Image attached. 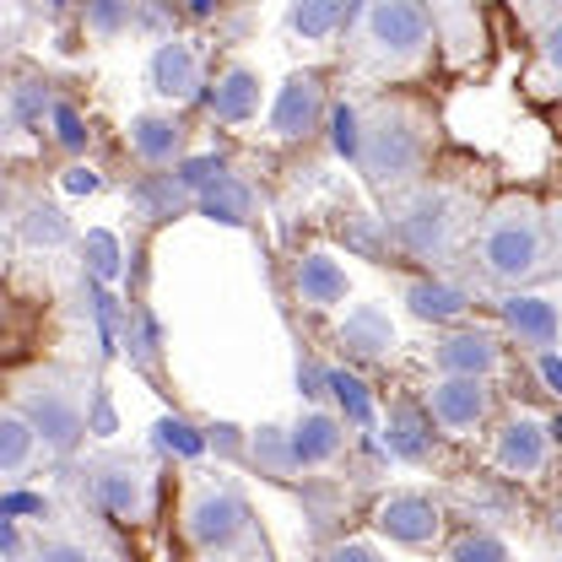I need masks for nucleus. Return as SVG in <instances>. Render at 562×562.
<instances>
[{
  "mask_svg": "<svg viewBox=\"0 0 562 562\" xmlns=\"http://www.w3.org/2000/svg\"><path fill=\"white\" fill-rule=\"evenodd\" d=\"M373 525H379V536H390L395 547H432L438 530H443V514H438V503L422 497V492H395V497L379 503Z\"/></svg>",
  "mask_w": 562,
  "mask_h": 562,
  "instance_id": "obj_8",
  "label": "nucleus"
},
{
  "mask_svg": "<svg viewBox=\"0 0 562 562\" xmlns=\"http://www.w3.org/2000/svg\"><path fill=\"white\" fill-rule=\"evenodd\" d=\"M427 33H432V22H427L422 0H368V11H362V44L379 60H412V55H422Z\"/></svg>",
  "mask_w": 562,
  "mask_h": 562,
  "instance_id": "obj_3",
  "label": "nucleus"
},
{
  "mask_svg": "<svg viewBox=\"0 0 562 562\" xmlns=\"http://www.w3.org/2000/svg\"><path fill=\"white\" fill-rule=\"evenodd\" d=\"M297 390H303L308 401H314V395H325V373H319V368H303V373H297Z\"/></svg>",
  "mask_w": 562,
  "mask_h": 562,
  "instance_id": "obj_41",
  "label": "nucleus"
},
{
  "mask_svg": "<svg viewBox=\"0 0 562 562\" xmlns=\"http://www.w3.org/2000/svg\"><path fill=\"white\" fill-rule=\"evenodd\" d=\"M22 238L33 244V249H60L70 244V222L60 206H33L22 216Z\"/></svg>",
  "mask_w": 562,
  "mask_h": 562,
  "instance_id": "obj_27",
  "label": "nucleus"
},
{
  "mask_svg": "<svg viewBox=\"0 0 562 562\" xmlns=\"http://www.w3.org/2000/svg\"><path fill=\"white\" fill-rule=\"evenodd\" d=\"M384 449H390L395 460H406V465H422L427 449H432V432H427L422 412H412V406H390V417H384Z\"/></svg>",
  "mask_w": 562,
  "mask_h": 562,
  "instance_id": "obj_22",
  "label": "nucleus"
},
{
  "mask_svg": "<svg viewBox=\"0 0 562 562\" xmlns=\"http://www.w3.org/2000/svg\"><path fill=\"white\" fill-rule=\"evenodd\" d=\"M330 146H336V157L357 162V151H362V114H357L351 103H336V109H330Z\"/></svg>",
  "mask_w": 562,
  "mask_h": 562,
  "instance_id": "obj_31",
  "label": "nucleus"
},
{
  "mask_svg": "<svg viewBox=\"0 0 562 562\" xmlns=\"http://www.w3.org/2000/svg\"><path fill=\"white\" fill-rule=\"evenodd\" d=\"M547 260V222L536 201H503L482 222V266L492 281H530Z\"/></svg>",
  "mask_w": 562,
  "mask_h": 562,
  "instance_id": "obj_1",
  "label": "nucleus"
},
{
  "mask_svg": "<svg viewBox=\"0 0 562 562\" xmlns=\"http://www.w3.org/2000/svg\"><path fill=\"white\" fill-rule=\"evenodd\" d=\"M0 514H44V497H33V492H11V497H0Z\"/></svg>",
  "mask_w": 562,
  "mask_h": 562,
  "instance_id": "obj_37",
  "label": "nucleus"
},
{
  "mask_svg": "<svg viewBox=\"0 0 562 562\" xmlns=\"http://www.w3.org/2000/svg\"><path fill=\"white\" fill-rule=\"evenodd\" d=\"M60 184H66L70 195H92V190H103V179H98L92 168H66V179H60Z\"/></svg>",
  "mask_w": 562,
  "mask_h": 562,
  "instance_id": "obj_36",
  "label": "nucleus"
},
{
  "mask_svg": "<svg viewBox=\"0 0 562 562\" xmlns=\"http://www.w3.org/2000/svg\"><path fill=\"white\" fill-rule=\"evenodd\" d=\"M22 417L33 422L38 443L55 449V454H70L87 432V417H81V401L70 395L60 379H27L22 384Z\"/></svg>",
  "mask_w": 562,
  "mask_h": 562,
  "instance_id": "obj_4",
  "label": "nucleus"
},
{
  "mask_svg": "<svg viewBox=\"0 0 562 562\" xmlns=\"http://www.w3.org/2000/svg\"><path fill=\"white\" fill-rule=\"evenodd\" d=\"M55 5H66V0H55Z\"/></svg>",
  "mask_w": 562,
  "mask_h": 562,
  "instance_id": "obj_48",
  "label": "nucleus"
},
{
  "mask_svg": "<svg viewBox=\"0 0 562 562\" xmlns=\"http://www.w3.org/2000/svg\"><path fill=\"white\" fill-rule=\"evenodd\" d=\"M0 552L16 558V525H11V514H0Z\"/></svg>",
  "mask_w": 562,
  "mask_h": 562,
  "instance_id": "obj_42",
  "label": "nucleus"
},
{
  "mask_svg": "<svg viewBox=\"0 0 562 562\" xmlns=\"http://www.w3.org/2000/svg\"><path fill=\"white\" fill-rule=\"evenodd\" d=\"M286 443H292V465L297 471H314V465H330L347 443V422L330 417V412H303V417L286 427Z\"/></svg>",
  "mask_w": 562,
  "mask_h": 562,
  "instance_id": "obj_12",
  "label": "nucleus"
},
{
  "mask_svg": "<svg viewBox=\"0 0 562 562\" xmlns=\"http://www.w3.org/2000/svg\"><path fill=\"white\" fill-rule=\"evenodd\" d=\"M558 536H562V508H558Z\"/></svg>",
  "mask_w": 562,
  "mask_h": 562,
  "instance_id": "obj_47",
  "label": "nucleus"
},
{
  "mask_svg": "<svg viewBox=\"0 0 562 562\" xmlns=\"http://www.w3.org/2000/svg\"><path fill=\"white\" fill-rule=\"evenodd\" d=\"M503 325L519 336V347L547 351L552 341H558L562 314H558V303H552V297H536V292H508V297H503Z\"/></svg>",
  "mask_w": 562,
  "mask_h": 562,
  "instance_id": "obj_13",
  "label": "nucleus"
},
{
  "mask_svg": "<svg viewBox=\"0 0 562 562\" xmlns=\"http://www.w3.org/2000/svg\"><path fill=\"white\" fill-rule=\"evenodd\" d=\"M319 114H325V87H319V76L297 70V76L281 81L277 103H271V131L281 140H297L319 125Z\"/></svg>",
  "mask_w": 562,
  "mask_h": 562,
  "instance_id": "obj_11",
  "label": "nucleus"
},
{
  "mask_svg": "<svg viewBox=\"0 0 562 562\" xmlns=\"http://www.w3.org/2000/svg\"><path fill=\"white\" fill-rule=\"evenodd\" d=\"M351 0H292L286 5V27L297 33V38H308V44H319V38H330L341 22H347Z\"/></svg>",
  "mask_w": 562,
  "mask_h": 562,
  "instance_id": "obj_23",
  "label": "nucleus"
},
{
  "mask_svg": "<svg viewBox=\"0 0 562 562\" xmlns=\"http://www.w3.org/2000/svg\"><path fill=\"white\" fill-rule=\"evenodd\" d=\"M547 454H552V427L536 417V412H514V417L497 427V443H492V460L503 476H541L547 471Z\"/></svg>",
  "mask_w": 562,
  "mask_h": 562,
  "instance_id": "obj_6",
  "label": "nucleus"
},
{
  "mask_svg": "<svg viewBox=\"0 0 562 562\" xmlns=\"http://www.w3.org/2000/svg\"><path fill=\"white\" fill-rule=\"evenodd\" d=\"M81 249H87V271H92V281H120V238H114V233L92 227Z\"/></svg>",
  "mask_w": 562,
  "mask_h": 562,
  "instance_id": "obj_29",
  "label": "nucleus"
},
{
  "mask_svg": "<svg viewBox=\"0 0 562 562\" xmlns=\"http://www.w3.org/2000/svg\"><path fill=\"white\" fill-rule=\"evenodd\" d=\"M432 362H438V373L487 379V373H497L503 351H497V336H492V330H454V336H443V341L432 347Z\"/></svg>",
  "mask_w": 562,
  "mask_h": 562,
  "instance_id": "obj_14",
  "label": "nucleus"
},
{
  "mask_svg": "<svg viewBox=\"0 0 562 562\" xmlns=\"http://www.w3.org/2000/svg\"><path fill=\"white\" fill-rule=\"evenodd\" d=\"M222 173H227V162H222L216 151H206V157H184V162L173 168V179H179L190 195H201V190H206V184H216Z\"/></svg>",
  "mask_w": 562,
  "mask_h": 562,
  "instance_id": "obj_32",
  "label": "nucleus"
},
{
  "mask_svg": "<svg viewBox=\"0 0 562 562\" xmlns=\"http://www.w3.org/2000/svg\"><path fill=\"white\" fill-rule=\"evenodd\" d=\"M427 412L432 422L443 427V432H454V438H465V432H476L492 412V390L487 379H465V373H443L432 390H427Z\"/></svg>",
  "mask_w": 562,
  "mask_h": 562,
  "instance_id": "obj_7",
  "label": "nucleus"
},
{
  "mask_svg": "<svg viewBox=\"0 0 562 562\" xmlns=\"http://www.w3.org/2000/svg\"><path fill=\"white\" fill-rule=\"evenodd\" d=\"M55 136L66 151H81L87 146V125H81V114L70 109V103H55Z\"/></svg>",
  "mask_w": 562,
  "mask_h": 562,
  "instance_id": "obj_34",
  "label": "nucleus"
},
{
  "mask_svg": "<svg viewBox=\"0 0 562 562\" xmlns=\"http://www.w3.org/2000/svg\"><path fill=\"white\" fill-rule=\"evenodd\" d=\"M547 427H552V443H562V412L552 422H547Z\"/></svg>",
  "mask_w": 562,
  "mask_h": 562,
  "instance_id": "obj_44",
  "label": "nucleus"
},
{
  "mask_svg": "<svg viewBox=\"0 0 562 562\" xmlns=\"http://www.w3.org/2000/svg\"><path fill=\"white\" fill-rule=\"evenodd\" d=\"M195 211L211 216V222H222V227H244V222H249V211H255V195H249V184H244V179L222 173L216 184H206V190L195 195Z\"/></svg>",
  "mask_w": 562,
  "mask_h": 562,
  "instance_id": "obj_20",
  "label": "nucleus"
},
{
  "mask_svg": "<svg viewBox=\"0 0 562 562\" xmlns=\"http://www.w3.org/2000/svg\"><path fill=\"white\" fill-rule=\"evenodd\" d=\"M211 5H216V0H190V11H195V16H211Z\"/></svg>",
  "mask_w": 562,
  "mask_h": 562,
  "instance_id": "obj_43",
  "label": "nucleus"
},
{
  "mask_svg": "<svg viewBox=\"0 0 562 562\" xmlns=\"http://www.w3.org/2000/svg\"><path fill=\"white\" fill-rule=\"evenodd\" d=\"M184 536L201 552H233L249 536V503L227 487H201L184 508Z\"/></svg>",
  "mask_w": 562,
  "mask_h": 562,
  "instance_id": "obj_5",
  "label": "nucleus"
},
{
  "mask_svg": "<svg viewBox=\"0 0 562 562\" xmlns=\"http://www.w3.org/2000/svg\"><path fill=\"white\" fill-rule=\"evenodd\" d=\"M449 562H508V547H503L497 536L471 530V536H460V541L449 547Z\"/></svg>",
  "mask_w": 562,
  "mask_h": 562,
  "instance_id": "obj_33",
  "label": "nucleus"
},
{
  "mask_svg": "<svg viewBox=\"0 0 562 562\" xmlns=\"http://www.w3.org/2000/svg\"><path fill=\"white\" fill-rule=\"evenodd\" d=\"M0 216H5V184H0Z\"/></svg>",
  "mask_w": 562,
  "mask_h": 562,
  "instance_id": "obj_45",
  "label": "nucleus"
},
{
  "mask_svg": "<svg viewBox=\"0 0 562 562\" xmlns=\"http://www.w3.org/2000/svg\"><path fill=\"white\" fill-rule=\"evenodd\" d=\"M406 308L417 319H427V325H449V319H460L471 308V297L454 281H412L406 286Z\"/></svg>",
  "mask_w": 562,
  "mask_h": 562,
  "instance_id": "obj_21",
  "label": "nucleus"
},
{
  "mask_svg": "<svg viewBox=\"0 0 562 562\" xmlns=\"http://www.w3.org/2000/svg\"><path fill=\"white\" fill-rule=\"evenodd\" d=\"M325 390L336 395L341 422H351V427H368V422H373V395H368V384H362L357 373H347V368H330V373H325Z\"/></svg>",
  "mask_w": 562,
  "mask_h": 562,
  "instance_id": "obj_25",
  "label": "nucleus"
},
{
  "mask_svg": "<svg viewBox=\"0 0 562 562\" xmlns=\"http://www.w3.org/2000/svg\"><path fill=\"white\" fill-rule=\"evenodd\" d=\"M558 238H562V206H558Z\"/></svg>",
  "mask_w": 562,
  "mask_h": 562,
  "instance_id": "obj_46",
  "label": "nucleus"
},
{
  "mask_svg": "<svg viewBox=\"0 0 562 562\" xmlns=\"http://www.w3.org/2000/svg\"><path fill=\"white\" fill-rule=\"evenodd\" d=\"M151 92L173 98V103H190L201 92V60L184 38H162L157 55H151Z\"/></svg>",
  "mask_w": 562,
  "mask_h": 562,
  "instance_id": "obj_17",
  "label": "nucleus"
},
{
  "mask_svg": "<svg viewBox=\"0 0 562 562\" xmlns=\"http://www.w3.org/2000/svg\"><path fill=\"white\" fill-rule=\"evenodd\" d=\"M157 443H162L168 454H179V460H201V454H206V438H201L184 417H162L157 422Z\"/></svg>",
  "mask_w": 562,
  "mask_h": 562,
  "instance_id": "obj_30",
  "label": "nucleus"
},
{
  "mask_svg": "<svg viewBox=\"0 0 562 562\" xmlns=\"http://www.w3.org/2000/svg\"><path fill=\"white\" fill-rule=\"evenodd\" d=\"M541 379H547V390H558V395H562V357L541 351Z\"/></svg>",
  "mask_w": 562,
  "mask_h": 562,
  "instance_id": "obj_40",
  "label": "nucleus"
},
{
  "mask_svg": "<svg viewBox=\"0 0 562 562\" xmlns=\"http://www.w3.org/2000/svg\"><path fill=\"white\" fill-rule=\"evenodd\" d=\"M260 103H266V81H260L249 66H227L222 76H216V87H211V98H206L211 120H222V125H244V120H255Z\"/></svg>",
  "mask_w": 562,
  "mask_h": 562,
  "instance_id": "obj_15",
  "label": "nucleus"
},
{
  "mask_svg": "<svg viewBox=\"0 0 562 562\" xmlns=\"http://www.w3.org/2000/svg\"><path fill=\"white\" fill-rule=\"evenodd\" d=\"M292 286H297V297H303L308 308H336V303H347L351 277H347V266H341L336 255L308 249V255L297 260V271H292Z\"/></svg>",
  "mask_w": 562,
  "mask_h": 562,
  "instance_id": "obj_16",
  "label": "nucleus"
},
{
  "mask_svg": "<svg viewBox=\"0 0 562 562\" xmlns=\"http://www.w3.org/2000/svg\"><path fill=\"white\" fill-rule=\"evenodd\" d=\"M249 449H255V460H260V465H266L271 476H292V471H297V465H292V443H286V427H260Z\"/></svg>",
  "mask_w": 562,
  "mask_h": 562,
  "instance_id": "obj_28",
  "label": "nucleus"
},
{
  "mask_svg": "<svg viewBox=\"0 0 562 562\" xmlns=\"http://www.w3.org/2000/svg\"><path fill=\"white\" fill-rule=\"evenodd\" d=\"M33 454H38V432H33V422L22 417V412H5V406H0V476L27 471Z\"/></svg>",
  "mask_w": 562,
  "mask_h": 562,
  "instance_id": "obj_24",
  "label": "nucleus"
},
{
  "mask_svg": "<svg viewBox=\"0 0 562 562\" xmlns=\"http://www.w3.org/2000/svg\"><path fill=\"white\" fill-rule=\"evenodd\" d=\"M179 146H184V125L173 114H136L131 120V151H136L140 162L162 168V162L179 157Z\"/></svg>",
  "mask_w": 562,
  "mask_h": 562,
  "instance_id": "obj_19",
  "label": "nucleus"
},
{
  "mask_svg": "<svg viewBox=\"0 0 562 562\" xmlns=\"http://www.w3.org/2000/svg\"><path fill=\"white\" fill-rule=\"evenodd\" d=\"M422 151H427V131L406 103H379L373 114H362V151H357V168L390 190L401 179H412L422 168Z\"/></svg>",
  "mask_w": 562,
  "mask_h": 562,
  "instance_id": "obj_2",
  "label": "nucleus"
},
{
  "mask_svg": "<svg viewBox=\"0 0 562 562\" xmlns=\"http://www.w3.org/2000/svg\"><path fill=\"white\" fill-rule=\"evenodd\" d=\"M33 562H98V552L81 547V541H44V547L33 552Z\"/></svg>",
  "mask_w": 562,
  "mask_h": 562,
  "instance_id": "obj_35",
  "label": "nucleus"
},
{
  "mask_svg": "<svg viewBox=\"0 0 562 562\" xmlns=\"http://www.w3.org/2000/svg\"><path fill=\"white\" fill-rule=\"evenodd\" d=\"M136 5L140 0H87V33L92 38H120L136 27Z\"/></svg>",
  "mask_w": 562,
  "mask_h": 562,
  "instance_id": "obj_26",
  "label": "nucleus"
},
{
  "mask_svg": "<svg viewBox=\"0 0 562 562\" xmlns=\"http://www.w3.org/2000/svg\"><path fill=\"white\" fill-rule=\"evenodd\" d=\"M341 347L351 357H384V351L395 347V325H390V314L379 308V303H357L347 308V319H341Z\"/></svg>",
  "mask_w": 562,
  "mask_h": 562,
  "instance_id": "obj_18",
  "label": "nucleus"
},
{
  "mask_svg": "<svg viewBox=\"0 0 562 562\" xmlns=\"http://www.w3.org/2000/svg\"><path fill=\"white\" fill-rule=\"evenodd\" d=\"M541 55H547V66L562 76V22H552V27H547V38H541Z\"/></svg>",
  "mask_w": 562,
  "mask_h": 562,
  "instance_id": "obj_39",
  "label": "nucleus"
},
{
  "mask_svg": "<svg viewBox=\"0 0 562 562\" xmlns=\"http://www.w3.org/2000/svg\"><path fill=\"white\" fill-rule=\"evenodd\" d=\"M325 562H379V552H373L368 541H347V547H336Z\"/></svg>",
  "mask_w": 562,
  "mask_h": 562,
  "instance_id": "obj_38",
  "label": "nucleus"
},
{
  "mask_svg": "<svg viewBox=\"0 0 562 562\" xmlns=\"http://www.w3.org/2000/svg\"><path fill=\"white\" fill-rule=\"evenodd\" d=\"M92 497L114 514V519H146L151 508V476L136 460H98L92 465Z\"/></svg>",
  "mask_w": 562,
  "mask_h": 562,
  "instance_id": "obj_9",
  "label": "nucleus"
},
{
  "mask_svg": "<svg viewBox=\"0 0 562 562\" xmlns=\"http://www.w3.org/2000/svg\"><path fill=\"white\" fill-rule=\"evenodd\" d=\"M449 227H454V206H449V195H438V190L417 195L412 206L395 216V238H401L412 255H443Z\"/></svg>",
  "mask_w": 562,
  "mask_h": 562,
  "instance_id": "obj_10",
  "label": "nucleus"
}]
</instances>
